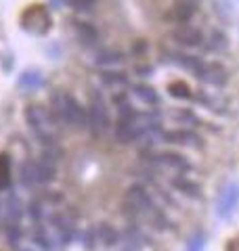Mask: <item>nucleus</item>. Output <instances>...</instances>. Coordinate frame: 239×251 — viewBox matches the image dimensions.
I'll return each instance as SVG.
<instances>
[{
    "label": "nucleus",
    "mask_w": 239,
    "mask_h": 251,
    "mask_svg": "<svg viewBox=\"0 0 239 251\" xmlns=\"http://www.w3.org/2000/svg\"><path fill=\"white\" fill-rule=\"evenodd\" d=\"M101 80L105 82L107 86H124L126 82V74H120V72H105L101 74Z\"/></svg>",
    "instance_id": "nucleus-20"
},
{
    "label": "nucleus",
    "mask_w": 239,
    "mask_h": 251,
    "mask_svg": "<svg viewBox=\"0 0 239 251\" xmlns=\"http://www.w3.org/2000/svg\"><path fill=\"white\" fill-rule=\"evenodd\" d=\"M21 184H26V186L38 184V180H36V163H26V166H21Z\"/></svg>",
    "instance_id": "nucleus-19"
},
{
    "label": "nucleus",
    "mask_w": 239,
    "mask_h": 251,
    "mask_svg": "<svg viewBox=\"0 0 239 251\" xmlns=\"http://www.w3.org/2000/svg\"><path fill=\"white\" fill-rule=\"evenodd\" d=\"M26 120L30 124V128L34 130V134L42 140L44 145H53L55 143L53 126H55V120H57V115L55 113H51L49 109H44V107L31 105V107H28V111H26Z\"/></svg>",
    "instance_id": "nucleus-3"
},
{
    "label": "nucleus",
    "mask_w": 239,
    "mask_h": 251,
    "mask_svg": "<svg viewBox=\"0 0 239 251\" xmlns=\"http://www.w3.org/2000/svg\"><path fill=\"white\" fill-rule=\"evenodd\" d=\"M239 207V184L237 182H229L222 188L220 197H218V205H216V214L218 218L227 220L237 211Z\"/></svg>",
    "instance_id": "nucleus-4"
},
{
    "label": "nucleus",
    "mask_w": 239,
    "mask_h": 251,
    "mask_svg": "<svg viewBox=\"0 0 239 251\" xmlns=\"http://www.w3.org/2000/svg\"><path fill=\"white\" fill-rule=\"evenodd\" d=\"M172 38H174V42H179L180 46H187V49H197V46L204 44L202 29L185 25V23H180V25L172 31Z\"/></svg>",
    "instance_id": "nucleus-7"
},
{
    "label": "nucleus",
    "mask_w": 239,
    "mask_h": 251,
    "mask_svg": "<svg viewBox=\"0 0 239 251\" xmlns=\"http://www.w3.org/2000/svg\"><path fill=\"white\" fill-rule=\"evenodd\" d=\"M202 80L210 82L214 86H222L227 82V72L220 65H206V72L202 75Z\"/></svg>",
    "instance_id": "nucleus-13"
},
{
    "label": "nucleus",
    "mask_w": 239,
    "mask_h": 251,
    "mask_svg": "<svg viewBox=\"0 0 239 251\" xmlns=\"http://www.w3.org/2000/svg\"><path fill=\"white\" fill-rule=\"evenodd\" d=\"M67 4L78 13H89L97 6V0H67Z\"/></svg>",
    "instance_id": "nucleus-22"
},
{
    "label": "nucleus",
    "mask_w": 239,
    "mask_h": 251,
    "mask_svg": "<svg viewBox=\"0 0 239 251\" xmlns=\"http://www.w3.org/2000/svg\"><path fill=\"white\" fill-rule=\"evenodd\" d=\"M126 203H128L130 209H134L137 214H155L153 203H151L149 195L143 186H130L128 195H126Z\"/></svg>",
    "instance_id": "nucleus-5"
},
{
    "label": "nucleus",
    "mask_w": 239,
    "mask_h": 251,
    "mask_svg": "<svg viewBox=\"0 0 239 251\" xmlns=\"http://www.w3.org/2000/svg\"><path fill=\"white\" fill-rule=\"evenodd\" d=\"M51 107H53V113L67 126H76V128L86 126V109L78 103L74 94H69L65 90H55L51 94Z\"/></svg>",
    "instance_id": "nucleus-1"
},
{
    "label": "nucleus",
    "mask_w": 239,
    "mask_h": 251,
    "mask_svg": "<svg viewBox=\"0 0 239 251\" xmlns=\"http://www.w3.org/2000/svg\"><path fill=\"white\" fill-rule=\"evenodd\" d=\"M174 59H177V65L185 67L187 72H191V74H195V77L197 75L202 77L204 72H206V63L202 59H197V57H189V54H174Z\"/></svg>",
    "instance_id": "nucleus-11"
},
{
    "label": "nucleus",
    "mask_w": 239,
    "mask_h": 251,
    "mask_svg": "<svg viewBox=\"0 0 239 251\" xmlns=\"http://www.w3.org/2000/svg\"><path fill=\"white\" fill-rule=\"evenodd\" d=\"M134 94H137V97L143 100V103H147V105H157V103H159L157 92L151 88V86H147V84L134 86Z\"/></svg>",
    "instance_id": "nucleus-15"
},
{
    "label": "nucleus",
    "mask_w": 239,
    "mask_h": 251,
    "mask_svg": "<svg viewBox=\"0 0 239 251\" xmlns=\"http://www.w3.org/2000/svg\"><path fill=\"white\" fill-rule=\"evenodd\" d=\"M199 2L202 0H174L172 9H170V17L177 23H187L199 9Z\"/></svg>",
    "instance_id": "nucleus-8"
},
{
    "label": "nucleus",
    "mask_w": 239,
    "mask_h": 251,
    "mask_svg": "<svg viewBox=\"0 0 239 251\" xmlns=\"http://www.w3.org/2000/svg\"><path fill=\"white\" fill-rule=\"evenodd\" d=\"M204 247H206V234L204 232H195L193 237H191V241H189L187 251H204Z\"/></svg>",
    "instance_id": "nucleus-25"
},
{
    "label": "nucleus",
    "mask_w": 239,
    "mask_h": 251,
    "mask_svg": "<svg viewBox=\"0 0 239 251\" xmlns=\"http://www.w3.org/2000/svg\"><path fill=\"white\" fill-rule=\"evenodd\" d=\"M174 186L180 188V191H185L189 197H199V186H195L193 182H189V180H185V178L174 180Z\"/></svg>",
    "instance_id": "nucleus-23"
},
{
    "label": "nucleus",
    "mask_w": 239,
    "mask_h": 251,
    "mask_svg": "<svg viewBox=\"0 0 239 251\" xmlns=\"http://www.w3.org/2000/svg\"><path fill=\"white\" fill-rule=\"evenodd\" d=\"M6 214H9V218L13 220V222H17L19 220V216H21V203H19V199L15 197V195H11V199H9V203H6Z\"/></svg>",
    "instance_id": "nucleus-24"
},
{
    "label": "nucleus",
    "mask_w": 239,
    "mask_h": 251,
    "mask_svg": "<svg viewBox=\"0 0 239 251\" xmlns=\"http://www.w3.org/2000/svg\"><path fill=\"white\" fill-rule=\"evenodd\" d=\"M157 161L162 163L164 168H172V170H177V172H187L189 170L187 159L182 155H177V153H164V155L157 157Z\"/></svg>",
    "instance_id": "nucleus-12"
},
{
    "label": "nucleus",
    "mask_w": 239,
    "mask_h": 251,
    "mask_svg": "<svg viewBox=\"0 0 239 251\" xmlns=\"http://www.w3.org/2000/svg\"><path fill=\"white\" fill-rule=\"evenodd\" d=\"M168 92H170V97H174V99H182V100L191 99V88H189L185 82H180V80L172 82L168 86Z\"/></svg>",
    "instance_id": "nucleus-18"
},
{
    "label": "nucleus",
    "mask_w": 239,
    "mask_h": 251,
    "mask_svg": "<svg viewBox=\"0 0 239 251\" xmlns=\"http://www.w3.org/2000/svg\"><path fill=\"white\" fill-rule=\"evenodd\" d=\"M120 61H124V54L116 49H105V50L97 52V57H94L97 65H116Z\"/></svg>",
    "instance_id": "nucleus-14"
},
{
    "label": "nucleus",
    "mask_w": 239,
    "mask_h": 251,
    "mask_svg": "<svg viewBox=\"0 0 239 251\" xmlns=\"http://www.w3.org/2000/svg\"><path fill=\"white\" fill-rule=\"evenodd\" d=\"M86 124H89L92 136H97V138L105 136L111 128L107 100L103 99V94L99 90L90 92V103H89V111H86Z\"/></svg>",
    "instance_id": "nucleus-2"
},
{
    "label": "nucleus",
    "mask_w": 239,
    "mask_h": 251,
    "mask_svg": "<svg viewBox=\"0 0 239 251\" xmlns=\"http://www.w3.org/2000/svg\"><path fill=\"white\" fill-rule=\"evenodd\" d=\"M74 25V31H76V36H78V40L82 42V44H94L99 40V31L97 27L92 25V23H86V21H74L71 23Z\"/></svg>",
    "instance_id": "nucleus-9"
},
{
    "label": "nucleus",
    "mask_w": 239,
    "mask_h": 251,
    "mask_svg": "<svg viewBox=\"0 0 239 251\" xmlns=\"http://www.w3.org/2000/svg\"><path fill=\"white\" fill-rule=\"evenodd\" d=\"M11 184V157L0 155V191H6Z\"/></svg>",
    "instance_id": "nucleus-16"
},
{
    "label": "nucleus",
    "mask_w": 239,
    "mask_h": 251,
    "mask_svg": "<svg viewBox=\"0 0 239 251\" xmlns=\"http://www.w3.org/2000/svg\"><path fill=\"white\" fill-rule=\"evenodd\" d=\"M208 50L212 52H222L227 50V38L220 34V31H214L212 38H210V44H208Z\"/></svg>",
    "instance_id": "nucleus-21"
},
{
    "label": "nucleus",
    "mask_w": 239,
    "mask_h": 251,
    "mask_svg": "<svg viewBox=\"0 0 239 251\" xmlns=\"http://www.w3.org/2000/svg\"><path fill=\"white\" fill-rule=\"evenodd\" d=\"M21 19H23V25L28 29H34V31H46L51 25V17L44 6H30V9L21 15Z\"/></svg>",
    "instance_id": "nucleus-6"
},
{
    "label": "nucleus",
    "mask_w": 239,
    "mask_h": 251,
    "mask_svg": "<svg viewBox=\"0 0 239 251\" xmlns=\"http://www.w3.org/2000/svg\"><path fill=\"white\" fill-rule=\"evenodd\" d=\"M166 140H170L174 145H189V147H202V138L195 132L189 130H174V132H166L164 134Z\"/></svg>",
    "instance_id": "nucleus-10"
},
{
    "label": "nucleus",
    "mask_w": 239,
    "mask_h": 251,
    "mask_svg": "<svg viewBox=\"0 0 239 251\" xmlns=\"http://www.w3.org/2000/svg\"><path fill=\"white\" fill-rule=\"evenodd\" d=\"M97 237L101 239V243H105V245H116L118 243V232L111 228L109 224H101L99 228H97Z\"/></svg>",
    "instance_id": "nucleus-17"
}]
</instances>
